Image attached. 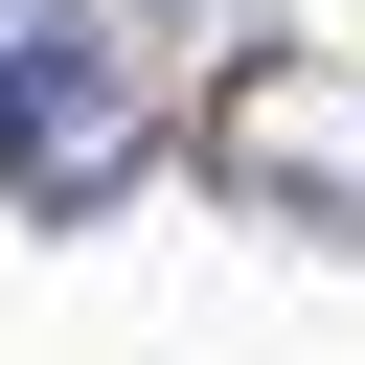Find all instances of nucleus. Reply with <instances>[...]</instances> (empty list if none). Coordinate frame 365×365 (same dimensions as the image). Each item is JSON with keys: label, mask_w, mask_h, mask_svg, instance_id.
Returning <instances> with one entry per match:
<instances>
[{"label": "nucleus", "mask_w": 365, "mask_h": 365, "mask_svg": "<svg viewBox=\"0 0 365 365\" xmlns=\"http://www.w3.org/2000/svg\"><path fill=\"white\" fill-rule=\"evenodd\" d=\"M205 182H228L251 228L365 251V68H342V46H228V91H205Z\"/></svg>", "instance_id": "nucleus-1"}, {"label": "nucleus", "mask_w": 365, "mask_h": 365, "mask_svg": "<svg viewBox=\"0 0 365 365\" xmlns=\"http://www.w3.org/2000/svg\"><path fill=\"white\" fill-rule=\"evenodd\" d=\"M137 160H160V91H137V68H68V91L0 114V205H23V228H91Z\"/></svg>", "instance_id": "nucleus-2"}, {"label": "nucleus", "mask_w": 365, "mask_h": 365, "mask_svg": "<svg viewBox=\"0 0 365 365\" xmlns=\"http://www.w3.org/2000/svg\"><path fill=\"white\" fill-rule=\"evenodd\" d=\"M68 68H91V0H0V114L68 91Z\"/></svg>", "instance_id": "nucleus-3"}, {"label": "nucleus", "mask_w": 365, "mask_h": 365, "mask_svg": "<svg viewBox=\"0 0 365 365\" xmlns=\"http://www.w3.org/2000/svg\"><path fill=\"white\" fill-rule=\"evenodd\" d=\"M137 23H182V46H274L297 0H137Z\"/></svg>", "instance_id": "nucleus-4"}]
</instances>
